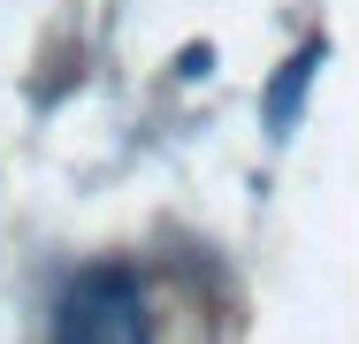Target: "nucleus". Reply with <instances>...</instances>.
<instances>
[{"label":"nucleus","instance_id":"obj_2","mask_svg":"<svg viewBox=\"0 0 359 344\" xmlns=\"http://www.w3.org/2000/svg\"><path fill=\"white\" fill-rule=\"evenodd\" d=\"M321 62H329V46H321V39H306V46H298V54H290V62L268 77V107H260V115H268V138H276V145L298 131V107H306L313 69H321Z\"/></svg>","mask_w":359,"mask_h":344},{"label":"nucleus","instance_id":"obj_1","mask_svg":"<svg viewBox=\"0 0 359 344\" xmlns=\"http://www.w3.org/2000/svg\"><path fill=\"white\" fill-rule=\"evenodd\" d=\"M54 344H153V314L130 268H76L54 298Z\"/></svg>","mask_w":359,"mask_h":344}]
</instances>
